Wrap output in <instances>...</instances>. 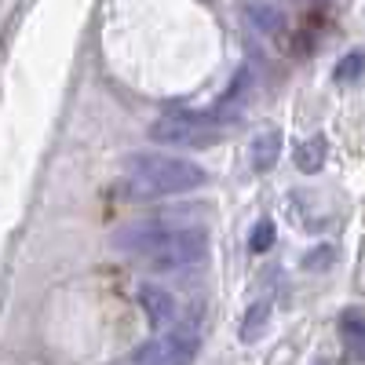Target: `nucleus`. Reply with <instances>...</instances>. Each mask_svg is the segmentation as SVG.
Segmentation results:
<instances>
[{
  "label": "nucleus",
  "mask_w": 365,
  "mask_h": 365,
  "mask_svg": "<svg viewBox=\"0 0 365 365\" xmlns=\"http://www.w3.org/2000/svg\"><path fill=\"white\" fill-rule=\"evenodd\" d=\"M113 245L150 259L158 270H182V267H197L208 256V230L168 227V223H132L113 234Z\"/></svg>",
  "instance_id": "nucleus-1"
},
{
  "label": "nucleus",
  "mask_w": 365,
  "mask_h": 365,
  "mask_svg": "<svg viewBox=\"0 0 365 365\" xmlns=\"http://www.w3.org/2000/svg\"><path fill=\"white\" fill-rule=\"evenodd\" d=\"M245 15H249V22L259 29V34H267V37H274V34H282V26H285V19H282V11L278 8H270V4H245Z\"/></svg>",
  "instance_id": "nucleus-9"
},
{
  "label": "nucleus",
  "mask_w": 365,
  "mask_h": 365,
  "mask_svg": "<svg viewBox=\"0 0 365 365\" xmlns=\"http://www.w3.org/2000/svg\"><path fill=\"white\" fill-rule=\"evenodd\" d=\"M361 70H365V51H347L336 63V70H332V77L336 81H354V77H361Z\"/></svg>",
  "instance_id": "nucleus-11"
},
{
  "label": "nucleus",
  "mask_w": 365,
  "mask_h": 365,
  "mask_svg": "<svg viewBox=\"0 0 365 365\" xmlns=\"http://www.w3.org/2000/svg\"><path fill=\"white\" fill-rule=\"evenodd\" d=\"M197 358V332L194 329H161L158 340H146L132 351L135 365H179Z\"/></svg>",
  "instance_id": "nucleus-4"
},
{
  "label": "nucleus",
  "mask_w": 365,
  "mask_h": 365,
  "mask_svg": "<svg viewBox=\"0 0 365 365\" xmlns=\"http://www.w3.org/2000/svg\"><path fill=\"white\" fill-rule=\"evenodd\" d=\"M252 168L256 172H270L274 165H278V158H282V135L278 132H259L256 139H252Z\"/></svg>",
  "instance_id": "nucleus-7"
},
{
  "label": "nucleus",
  "mask_w": 365,
  "mask_h": 365,
  "mask_svg": "<svg viewBox=\"0 0 365 365\" xmlns=\"http://www.w3.org/2000/svg\"><path fill=\"white\" fill-rule=\"evenodd\" d=\"M274 237H278V227H274V220H259L256 230H252V237H249V249H252V252H267V249L274 245Z\"/></svg>",
  "instance_id": "nucleus-12"
},
{
  "label": "nucleus",
  "mask_w": 365,
  "mask_h": 365,
  "mask_svg": "<svg viewBox=\"0 0 365 365\" xmlns=\"http://www.w3.org/2000/svg\"><path fill=\"white\" fill-rule=\"evenodd\" d=\"M325 158H329V143L325 135H311V139H303L296 150H292V161L303 175H314L325 168Z\"/></svg>",
  "instance_id": "nucleus-6"
},
{
  "label": "nucleus",
  "mask_w": 365,
  "mask_h": 365,
  "mask_svg": "<svg viewBox=\"0 0 365 365\" xmlns=\"http://www.w3.org/2000/svg\"><path fill=\"white\" fill-rule=\"evenodd\" d=\"M340 336L351 344V347H365V311L361 307H347L340 314Z\"/></svg>",
  "instance_id": "nucleus-10"
},
{
  "label": "nucleus",
  "mask_w": 365,
  "mask_h": 365,
  "mask_svg": "<svg viewBox=\"0 0 365 365\" xmlns=\"http://www.w3.org/2000/svg\"><path fill=\"white\" fill-rule=\"evenodd\" d=\"M267 325H270V299H256L252 307L245 311V318H241V340L256 344L267 332Z\"/></svg>",
  "instance_id": "nucleus-8"
},
{
  "label": "nucleus",
  "mask_w": 365,
  "mask_h": 365,
  "mask_svg": "<svg viewBox=\"0 0 365 365\" xmlns=\"http://www.w3.org/2000/svg\"><path fill=\"white\" fill-rule=\"evenodd\" d=\"M230 132V125L216 113H197V110H168L150 125V139L165 143V146H187V150H201L220 143Z\"/></svg>",
  "instance_id": "nucleus-3"
},
{
  "label": "nucleus",
  "mask_w": 365,
  "mask_h": 365,
  "mask_svg": "<svg viewBox=\"0 0 365 365\" xmlns=\"http://www.w3.org/2000/svg\"><path fill=\"white\" fill-rule=\"evenodd\" d=\"M139 307H143L146 322L154 325L158 332H161V329H172V325L179 322V303H175V296L165 292V289H158V285H143V289H139Z\"/></svg>",
  "instance_id": "nucleus-5"
},
{
  "label": "nucleus",
  "mask_w": 365,
  "mask_h": 365,
  "mask_svg": "<svg viewBox=\"0 0 365 365\" xmlns=\"http://www.w3.org/2000/svg\"><path fill=\"white\" fill-rule=\"evenodd\" d=\"M249 84H252V73L249 70H241V73H234V81H230V88H227V96L220 99V110H227L234 99H241L249 91Z\"/></svg>",
  "instance_id": "nucleus-14"
},
{
  "label": "nucleus",
  "mask_w": 365,
  "mask_h": 365,
  "mask_svg": "<svg viewBox=\"0 0 365 365\" xmlns=\"http://www.w3.org/2000/svg\"><path fill=\"white\" fill-rule=\"evenodd\" d=\"M205 168L168 154H135L125 165V182L132 197H168V194H190L205 187Z\"/></svg>",
  "instance_id": "nucleus-2"
},
{
  "label": "nucleus",
  "mask_w": 365,
  "mask_h": 365,
  "mask_svg": "<svg viewBox=\"0 0 365 365\" xmlns=\"http://www.w3.org/2000/svg\"><path fill=\"white\" fill-rule=\"evenodd\" d=\"M332 263H336V252H332L329 245H318V249H311L307 256H303V270H329Z\"/></svg>",
  "instance_id": "nucleus-13"
}]
</instances>
